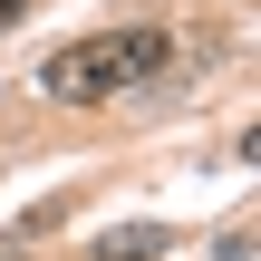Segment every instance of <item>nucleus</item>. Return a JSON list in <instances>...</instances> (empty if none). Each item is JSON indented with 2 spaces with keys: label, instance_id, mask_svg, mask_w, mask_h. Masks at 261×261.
<instances>
[{
  "label": "nucleus",
  "instance_id": "obj_1",
  "mask_svg": "<svg viewBox=\"0 0 261 261\" xmlns=\"http://www.w3.org/2000/svg\"><path fill=\"white\" fill-rule=\"evenodd\" d=\"M165 58H174V29H97V39H68V48L39 68V87H48L58 107H97V97H116V87H145Z\"/></svg>",
  "mask_w": 261,
  "mask_h": 261
},
{
  "label": "nucleus",
  "instance_id": "obj_2",
  "mask_svg": "<svg viewBox=\"0 0 261 261\" xmlns=\"http://www.w3.org/2000/svg\"><path fill=\"white\" fill-rule=\"evenodd\" d=\"M165 242H174L165 223H136V232H107V242H97V261H145V252H165Z\"/></svg>",
  "mask_w": 261,
  "mask_h": 261
},
{
  "label": "nucleus",
  "instance_id": "obj_3",
  "mask_svg": "<svg viewBox=\"0 0 261 261\" xmlns=\"http://www.w3.org/2000/svg\"><path fill=\"white\" fill-rule=\"evenodd\" d=\"M19 10H29V0H0V29H10V19H19Z\"/></svg>",
  "mask_w": 261,
  "mask_h": 261
}]
</instances>
